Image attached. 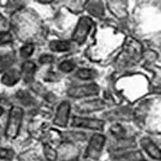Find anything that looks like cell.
Returning <instances> with one entry per match:
<instances>
[{"label":"cell","instance_id":"obj_4","mask_svg":"<svg viewBox=\"0 0 161 161\" xmlns=\"http://www.w3.org/2000/svg\"><path fill=\"white\" fill-rule=\"evenodd\" d=\"M98 92H99V87L95 84L75 86L70 88L68 90V95L74 98H82V97H87V96L97 95Z\"/></svg>","mask_w":161,"mask_h":161},{"label":"cell","instance_id":"obj_13","mask_svg":"<svg viewBox=\"0 0 161 161\" xmlns=\"http://www.w3.org/2000/svg\"><path fill=\"white\" fill-rule=\"evenodd\" d=\"M76 75L82 80H90L96 76V72L90 69H80L77 71Z\"/></svg>","mask_w":161,"mask_h":161},{"label":"cell","instance_id":"obj_20","mask_svg":"<svg viewBox=\"0 0 161 161\" xmlns=\"http://www.w3.org/2000/svg\"><path fill=\"white\" fill-rule=\"evenodd\" d=\"M54 61V57L51 55H43L40 57V62L41 64H51Z\"/></svg>","mask_w":161,"mask_h":161},{"label":"cell","instance_id":"obj_10","mask_svg":"<svg viewBox=\"0 0 161 161\" xmlns=\"http://www.w3.org/2000/svg\"><path fill=\"white\" fill-rule=\"evenodd\" d=\"M50 47L54 52H67L71 48V43L68 41H53Z\"/></svg>","mask_w":161,"mask_h":161},{"label":"cell","instance_id":"obj_17","mask_svg":"<svg viewBox=\"0 0 161 161\" xmlns=\"http://www.w3.org/2000/svg\"><path fill=\"white\" fill-rule=\"evenodd\" d=\"M74 64L72 61H69V60H66L64 62H61L60 66H59V69L64 72H71L72 70L74 69Z\"/></svg>","mask_w":161,"mask_h":161},{"label":"cell","instance_id":"obj_1","mask_svg":"<svg viewBox=\"0 0 161 161\" xmlns=\"http://www.w3.org/2000/svg\"><path fill=\"white\" fill-rule=\"evenodd\" d=\"M23 120V110L17 106H13L10 111L9 119H8L7 124V130L6 134L10 139H14L17 136L19 132L20 125H22Z\"/></svg>","mask_w":161,"mask_h":161},{"label":"cell","instance_id":"obj_3","mask_svg":"<svg viewBox=\"0 0 161 161\" xmlns=\"http://www.w3.org/2000/svg\"><path fill=\"white\" fill-rule=\"evenodd\" d=\"M104 142H105V137L102 134H96L92 137L89 142V145L87 147L86 150V155L87 157L96 159V158L99 157V155L101 154V150H102L103 146H104Z\"/></svg>","mask_w":161,"mask_h":161},{"label":"cell","instance_id":"obj_19","mask_svg":"<svg viewBox=\"0 0 161 161\" xmlns=\"http://www.w3.org/2000/svg\"><path fill=\"white\" fill-rule=\"evenodd\" d=\"M13 152L11 149L0 148V158L1 159H12Z\"/></svg>","mask_w":161,"mask_h":161},{"label":"cell","instance_id":"obj_16","mask_svg":"<svg viewBox=\"0 0 161 161\" xmlns=\"http://www.w3.org/2000/svg\"><path fill=\"white\" fill-rule=\"evenodd\" d=\"M16 97L19 98L20 102H22L23 104H25V105H28V104H30V103H31V97L28 95V93H26L24 92H19L16 95Z\"/></svg>","mask_w":161,"mask_h":161},{"label":"cell","instance_id":"obj_7","mask_svg":"<svg viewBox=\"0 0 161 161\" xmlns=\"http://www.w3.org/2000/svg\"><path fill=\"white\" fill-rule=\"evenodd\" d=\"M141 145H142L143 148H144L145 152H146L152 158L157 159V160L161 159L160 149L158 148L157 145H156L153 141H150V140L147 139V137H144V139H142V141H141Z\"/></svg>","mask_w":161,"mask_h":161},{"label":"cell","instance_id":"obj_5","mask_svg":"<svg viewBox=\"0 0 161 161\" xmlns=\"http://www.w3.org/2000/svg\"><path fill=\"white\" fill-rule=\"evenodd\" d=\"M72 126L76 128H87V129H95V130H102L104 126V121L101 119L95 118H83V117H75L72 121Z\"/></svg>","mask_w":161,"mask_h":161},{"label":"cell","instance_id":"obj_9","mask_svg":"<svg viewBox=\"0 0 161 161\" xmlns=\"http://www.w3.org/2000/svg\"><path fill=\"white\" fill-rule=\"evenodd\" d=\"M36 71V64L31 61H27L23 64V76L26 83H30L33 80V75Z\"/></svg>","mask_w":161,"mask_h":161},{"label":"cell","instance_id":"obj_2","mask_svg":"<svg viewBox=\"0 0 161 161\" xmlns=\"http://www.w3.org/2000/svg\"><path fill=\"white\" fill-rule=\"evenodd\" d=\"M92 22L89 17H82L79 20V24H77L75 31L73 33V40L75 42L83 43L87 38V35L89 32L90 28H92Z\"/></svg>","mask_w":161,"mask_h":161},{"label":"cell","instance_id":"obj_22","mask_svg":"<svg viewBox=\"0 0 161 161\" xmlns=\"http://www.w3.org/2000/svg\"><path fill=\"white\" fill-rule=\"evenodd\" d=\"M140 161H144V160H140Z\"/></svg>","mask_w":161,"mask_h":161},{"label":"cell","instance_id":"obj_15","mask_svg":"<svg viewBox=\"0 0 161 161\" xmlns=\"http://www.w3.org/2000/svg\"><path fill=\"white\" fill-rule=\"evenodd\" d=\"M33 45L32 44H26L22 47V50H20V55L22 57H24V58H27V57L31 56V54L33 53Z\"/></svg>","mask_w":161,"mask_h":161},{"label":"cell","instance_id":"obj_8","mask_svg":"<svg viewBox=\"0 0 161 161\" xmlns=\"http://www.w3.org/2000/svg\"><path fill=\"white\" fill-rule=\"evenodd\" d=\"M19 77H20L19 72L15 69H12V70H9V71L3 75L1 82L3 83L4 85H8V86H13L15 83L19 82Z\"/></svg>","mask_w":161,"mask_h":161},{"label":"cell","instance_id":"obj_14","mask_svg":"<svg viewBox=\"0 0 161 161\" xmlns=\"http://www.w3.org/2000/svg\"><path fill=\"white\" fill-rule=\"evenodd\" d=\"M44 155H45V157L47 158L50 161H54L57 158V154L56 152L52 148L51 146H48L47 144L44 146Z\"/></svg>","mask_w":161,"mask_h":161},{"label":"cell","instance_id":"obj_21","mask_svg":"<svg viewBox=\"0 0 161 161\" xmlns=\"http://www.w3.org/2000/svg\"><path fill=\"white\" fill-rule=\"evenodd\" d=\"M2 113H3V110H2V108L0 106V116L2 115Z\"/></svg>","mask_w":161,"mask_h":161},{"label":"cell","instance_id":"obj_6","mask_svg":"<svg viewBox=\"0 0 161 161\" xmlns=\"http://www.w3.org/2000/svg\"><path fill=\"white\" fill-rule=\"evenodd\" d=\"M69 114H70V104L67 101H64L62 103H60L58 108H57L56 117H55L54 123H55L57 126L66 127L67 124H68Z\"/></svg>","mask_w":161,"mask_h":161},{"label":"cell","instance_id":"obj_18","mask_svg":"<svg viewBox=\"0 0 161 161\" xmlns=\"http://www.w3.org/2000/svg\"><path fill=\"white\" fill-rule=\"evenodd\" d=\"M12 41V36L9 32H0V45L9 43Z\"/></svg>","mask_w":161,"mask_h":161},{"label":"cell","instance_id":"obj_12","mask_svg":"<svg viewBox=\"0 0 161 161\" xmlns=\"http://www.w3.org/2000/svg\"><path fill=\"white\" fill-rule=\"evenodd\" d=\"M13 62H14V56L13 55H7L0 58V72L10 68L13 64Z\"/></svg>","mask_w":161,"mask_h":161},{"label":"cell","instance_id":"obj_11","mask_svg":"<svg viewBox=\"0 0 161 161\" xmlns=\"http://www.w3.org/2000/svg\"><path fill=\"white\" fill-rule=\"evenodd\" d=\"M88 11L92 14H95L96 16H101L103 13V7L101 2H89Z\"/></svg>","mask_w":161,"mask_h":161}]
</instances>
